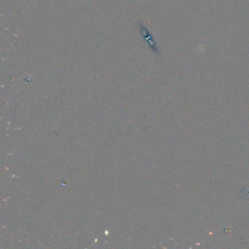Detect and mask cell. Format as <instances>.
Instances as JSON below:
<instances>
[{
	"label": "cell",
	"instance_id": "cell-1",
	"mask_svg": "<svg viewBox=\"0 0 249 249\" xmlns=\"http://www.w3.org/2000/svg\"><path fill=\"white\" fill-rule=\"evenodd\" d=\"M138 29H139V32L142 34L143 39L147 42L148 46H149L155 53H158V47H157V44H156L155 41H154L153 36L151 35V33H150L149 30L147 29V27H146L140 20L138 21Z\"/></svg>",
	"mask_w": 249,
	"mask_h": 249
}]
</instances>
